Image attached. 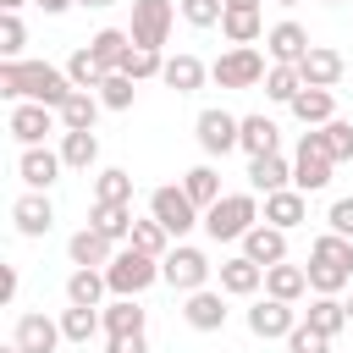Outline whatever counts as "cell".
Listing matches in <instances>:
<instances>
[{
    "label": "cell",
    "instance_id": "54",
    "mask_svg": "<svg viewBox=\"0 0 353 353\" xmlns=\"http://www.w3.org/2000/svg\"><path fill=\"white\" fill-rule=\"evenodd\" d=\"M0 353H22V347H17V342H6V347H0Z\"/></svg>",
    "mask_w": 353,
    "mask_h": 353
},
{
    "label": "cell",
    "instance_id": "12",
    "mask_svg": "<svg viewBox=\"0 0 353 353\" xmlns=\"http://www.w3.org/2000/svg\"><path fill=\"white\" fill-rule=\"evenodd\" d=\"M298 309L292 303H281V298H254L248 303V331L259 336V342H287L292 331H298Z\"/></svg>",
    "mask_w": 353,
    "mask_h": 353
},
{
    "label": "cell",
    "instance_id": "14",
    "mask_svg": "<svg viewBox=\"0 0 353 353\" xmlns=\"http://www.w3.org/2000/svg\"><path fill=\"white\" fill-rule=\"evenodd\" d=\"M11 342H17L22 353H55L66 336H61V320H50V314H39V309H22L17 325H11Z\"/></svg>",
    "mask_w": 353,
    "mask_h": 353
},
{
    "label": "cell",
    "instance_id": "40",
    "mask_svg": "<svg viewBox=\"0 0 353 353\" xmlns=\"http://www.w3.org/2000/svg\"><path fill=\"white\" fill-rule=\"evenodd\" d=\"M132 248H143V254H154V259H165L171 248H176V237L154 221V215H138L132 221Z\"/></svg>",
    "mask_w": 353,
    "mask_h": 353
},
{
    "label": "cell",
    "instance_id": "56",
    "mask_svg": "<svg viewBox=\"0 0 353 353\" xmlns=\"http://www.w3.org/2000/svg\"><path fill=\"white\" fill-rule=\"evenodd\" d=\"M325 6H342V0H325Z\"/></svg>",
    "mask_w": 353,
    "mask_h": 353
},
{
    "label": "cell",
    "instance_id": "52",
    "mask_svg": "<svg viewBox=\"0 0 353 353\" xmlns=\"http://www.w3.org/2000/svg\"><path fill=\"white\" fill-rule=\"evenodd\" d=\"M265 0H226V11H259Z\"/></svg>",
    "mask_w": 353,
    "mask_h": 353
},
{
    "label": "cell",
    "instance_id": "19",
    "mask_svg": "<svg viewBox=\"0 0 353 353\" xmlns=\"http://www.w3.org/2000/svg\"><path fill=\"white\" fill-rule=\"evenodd\" d=\"M314 44H309V33L287 17V22H276L270 33H265V55H270V66H298L303 55H309Z\"/></svg>",
    "mask_w": 353,
    "mask_h": 353
},
{
    "label": "cell",
    "instance_id": "11",
    "mask_svg": "<svg viewBox=\"0 0 353 353\" xmlns=\"http://www.w3.org/2000/svg\"><path fill=\"white\" fill-rule=\"evenodd\" d=\"M61 127V116L50 110V105H33V99H17L11 105V116H6V132L22 143V149H44V138Z\"/></svg>",
    "mask_w": 353,
    "mask_h": 353
},
{
    "label": "cell",
    "instance_id": "30",
    "mask_svg": "<svg viewBox=\"0 0 353 353\" xmlns=\"http://www.w3.org/2000/svg\"><path fill=\"white\" fill-rule=\"evenodd\" d=\"M182 193H188V199H193L199 210H210V204H221V199H226V193H221V171H215L210 160H204V165H188V171H182Z\"/></svg>",
    "mask_w": 353,
    "mask_h": 353
},
{
    "label": "cell",
    "instance_id": "7",
    "mask_svg": "<svg viewBox=\"0 0 353 353\" xmlns=\"http://www.w3.org/2000/svg\"><path fill=\"white\" fill-rule=\"evenodd\" d=\"M210 276H215V265H210V254L204 248H193V243H176L165 259H160V281L171 287V292H199V287H210Z\"/></svg>",
    "mask_w": 353,
    "mask_h": 353
},
{
    "label": "cell",
    "instance_id": "43",
    "mask_svg": "<svg viewBox=\"0 0 353 353\" xmlns=\"http://www.w3.org/2000/svg\"><path fill=\"white\" fill-rule=\"evenodd\" d=\"M132 83H149V77H165V50H138L132 44V55H127V66H121Z\"/></svg>",
    "mask_w": 353,
    "mask_h": 353
},
{
    "label": "cell",
    "instance_id": "8",
    "mask_svg": "<svg viewBox=\"0 0 353 353\" xmlns=\"http://www.w3.org/2000/svg\"><path fill=\"white\" fill-rule=\"evenodd\" d=\"M149 215H154V221H160V226H165L176 243H182L193 226H204V210H199V204L182 193V182H165V188H154V193H149Z\"/></svg>",
    "mask_w": 353,
    "mask_h": 353
},
{
    "label": "cell",
    "instance_id": "18",
    "mask_svg": "<svg viewBox=\"0 0 353 353\" xmlns=\"http://www.w3.org/2000/svg\"><path fill=\"white\" fill-rule=\"evenodd\" d=\"M226 314H232V309H226V292H221V287H199V292L182 298V320H188L193 331H221Z\"/></svg>",
    "mask_w": 353,
    "mask_h": 353
},
{
    "label": "cell",
    "instance_id": "15",
    "mask_svg": "<svg viewBox=\"0 0 353 353\" xmlns=\"http://www.w3.org/2000/svg\"><path fill=\"white\" fill-rule=\"evenodd\" d=\"M116 248H121V243H110V237L94 232V226H83V232L66 237V259H72V270H105V265L116 259Z\"/></svg>",
    "mask_w": 353,
    "mask_h": 353
},
{
    "label": "cell",
    "instance_id": "35",
    "mask_svg": "<svg viewBox=\"0 0 353 353\" xmlns=\"http://www.w3.org/2000/svg\"><path fill=\"white\" fill-rule=\"evenodd\" d=\"M61 336H66V342H77V347H88L94 336H105L99 309H77V303H66V309H61Z\"/></svg>",
    "mask_w": 353,
    "mask_h": 353
},
{
    "label": "cell",
    "instance_id": "13",
    "mask_svg": "<svg viewBox=\"0 0 353 353\" xmlns=\"http://www.w3.org/2000/svg\"><path fill=\"white\" fill-rule=\"evenodd\" d=\"M61 171H66V160H61V149H50V143L17 154V176H22L28 193H50V188L61 182Z\"/></svg>",
    "mask_w": 353,
    "mask_h": 353
},
{
    "label": "cell",
    "instance_id": "26",
    "mask_svg": "<svg viewBox=\"0 0 353 353\" xmlns=\"http://www.w3.org/2000/svg\"><path fill=\"white\" fill-rule=\"evenodd\" d=\"M165 88H176V94H199L204 83H210V66L199 61V55H165V77H160Z\"/></svg>",
    "mask_w": 353,
    "mask_h": 353
},
{
    "label": "cell",
    "instance_id": "36",
    "mask_svg": "<svg viewBox=\"0 0 353 353\" xmlns=\"http://www.w3.org/2000/svg\"><path fill=\"white\" fill-rule=\"evenodd\" d=\"M265 33H270V28H265L259 11H226V17H221V39H226V44H259Z\"/></svg>",
    "mask_w": 353,
    "mask_h": 353
},
{
    "label": "cell",
    "instance_id": "41",
    "mask_svg": "<svg viewBox=\"0 0 353 353\" xmlns=\"http://www.w3.org/2000/svg\"><path fill=\"white\" fill-rule=\"evenodd\" d=\"M298 94H303V72H298V66H270V72H265V99L292 105Z\"/></svg>",
    "mask_w": 353,
    "mask_h": 353
},
{
    "label": "cell",
    "instance_id": "37",
    "mask_svg": "<svg viewBox=\"0 0 353 353\" xmlns=\"http://www.w3.org/2000/svg\"><path fill=\"white\" fill-rule=\"evenodd\" d=\"M66 77H72V88H83V94H99V83H105L110 72H105V66L88 55V44H83V50H72V55H66Z\"/></svg>",
    "mask_w": 353,
    "mask_h": 353
},
{
    "label": "cell",
    "instance_id": "51",
    "mask_svg": "<svg viewBox=\"0 0 353 353\" xmlns=\"http://www.w3.org/2000/svg\"><path fill=\"white\" fill-rule=\"evenodd\" d=\"M33 6H39V11H44V17H61V11H72V6H77V0H33Z\"/></svg>",
    "mask_w": 353,
    "mask_h": 353
},
{
    "label": "cell",
    "instance_id": "1",
    "mask_svg": "<svg viewBox=\"0 0 353 353\" xmlns=\"http://www.w3.org/2000/svg\"><path fill=\"white\" fill-rule=\"evenodd\" d=\"M0 94L17 105V99H33V105H50L61 110L77 88L66 77V66H50V61H0Z\"/></svg>",
    "mask_w": 353,
    "mask_h": 353
},
{
    "label": "cell",
    "instance_id": "22",
    "mask_svg": "<svg viewBox=\"0 0 353 353\" xmlns=\"http://www.w3.org/2000/svg\"><path fill=\"white\" fill-rule=\"evenodd\" d=\"M99 320H105V336H143L149 309H143L138 298H110V303L99 309Z\"/></svg>",
    "mask_w": 353,
    "mask_h": 353
},
{
    "label": "cell",
    "instance_id": "6",
    "mask_svg": "<svg viewBox=\"0 0 353 353\" xmlns=\"http://www.w3.org/2000/svg\"><path fill=\"white\" fill-rule=\"evenodd\" d=\"M265 55L254 50V44H232V50H221L215 61H210V83L215 88H232V94H243V88H259L265 83Z\"/></svg>",
    "mask_w": 353,
    "mask_h": 353
},
{
    "label": "cell",
    "instance_id": "9",
    "mask_svg": "<svg viewBox=\"0 0 353 353\" xmlns=\"http://www.w3.org/2000/svg\"><path fill=\"white\" fill-rule=\"evenodd\" d=\"M171 28H176V0H132V22H127V33H132L138 50H165Z\"/></svg>",
    "mask_w": 353,
    "mask_h": 353
},
{
    "label": "cell",
    "instance_id": "42",
    "mask_svg": "<svg viewBox=\"0 0 353 353\" xmlns=\"http://www.w3.org/2000/svg\"><path fill=\"white\" fill-rule=\"evenodd\" d=\"M176 17H182L188 28H221L226 0H176Z\"/></svg>",
    "mask_w": 353,
    "mask_h": 353
},
{
    "label": "cell",
    "instance_id": "29",
    "mask_svg": "<svg viewBox=\"0 0 353 353\" xmlns=\"http://www.w3.org/2000/svg\"><path fill=\"white\" fill-rule=\"evenodd\" d=\"M287 110H292L303 127H325V121H336V94H331V88H303Z\"/></svg>",
    "mask_w": 353,
    "mask_h": 353
},
{
    "label": "cell",
    "instance_id": "20",
    "mask_svg": "<svg viewBox=\"0 0 353 353\" xmlns=\"http://www.w3.org/2000/svg\"><path fill=\"white\" fill-rule=\"evenodd\" d=\"M298 72H303V88H336V83H342V72H347V61H342V50L314 44V50L298 61Z\"/></svg>",
    "mask_w": 353,
    "mask_h": 353
},
{
    "label": "cell",
    "instance_id": "16",
    "mask_svg": "<svg viewBox=\"0 0 353 353\" xmlns=\"http://www.w3.org/2000/svg\"><path fill=\"white\" fill-rule=\"evenodd\" d=\"M11 226H17V237H50V232H55V204H50V193H22V199L11 204Z\"/></svg>",
    "mask_w": 353,
    "mask_h": 353
},
{
    "label": "cell",
    "instance_id": "28",
    "mask_svg": "<svg viewBox=\"0 0 353 353\" xmlns=\"http://www.w3.org/2000/svg\"><path fill=\"white\" fill-rule=\"evenodd\" d=\"M309 292V270L303 265H292V259H281V265H270L265 270V298H281V303H298Z\"/></svg>",
    "mask_w": 353,
    "mask_h": 353
},
{
    "label": "cell",
    "instance_id": "44",
    "mask_svg": "<svg viewBox=\"0 0 353 353\" xmlns=\"http://www.w3.org/2000/svg\"><path fill=\"white\" fill-rule=\"evenodd\" d=\"M132 94H138V83H132L127 72H110V77L99 83V105H105V110H132Z\"/></svg>",
    "mask_w": 353,
    "mask_h": 353
},
{
    "label": "cell",
    "instance_id": "4",
    "mask_svg": "<svg viewBox=\"0 0 353 353\" xmlns=\"http://www.w3.org/2000/svg\"><path fill=\"white\" fill-rule=\"evenodd\" d=\"M105 281H110V298H143L160 281V259L143 254V248H132V243H121L116 259L105 265Z\"/></svg>",
    "mask_w": 353,
    "mask_h": 353
},
{
    "label": "cell",
    "instance_id": "2",
    "mask_svg": "<svg viewBox=\"0 0 353 353\" xmlns=\"http://www.w3.org/2000/svg\"><path fill=\"white\" fill-rule=\"evenodd\" d=\"M309 292L320 298H342L347 281H353V237H336V232H320L309 243Z\"/></svg>",
    "mask_w": 353,
    "mask_h": 353
},
{
    "label": "cell",
    "instance_id": "46",
    "mask_svg": "<svg viewBox=\"0 0 353 353\" xmlns=\"http://www.w3.org/2000/svg\"><path fill=\"white\" fill-rule=\"evenodd\" d=\"M22 44H28L22 17H0V55H6V61H22Z\"/></svg>",
    "mask_w": 353,
    "mask_h": 353
},
{
    "label": "cell",
    "instance_id": "23",
    "mask_svg": "<svg viewBox=\"0 0 353 353\" xmlns=\"http://www.w3.org/2000/svg\"><path fill=\"white\" fill-rule=\"evenodd\" d=\"M248 188L254 193H281V188H292V160L287 154H259V160H248Z\"/></svg>",
    "mask_w": 353,
    "mask_h": 353
},
{
    "label": "cell",
    "instance_id": "39",
    "mask_svg": "<svg viewBox=\"0 0 353 353\" xmlns=\"http://www.w3.org/2000/svg\"><path fill=\"white\" fill-rule=\"evenodd\" d=\"M94 204H132V171L105 165V171L94 176Z\"/></svg>",
    "mask_w": 353,
    "mask_h": 353
},
{
    "label": "cell",
    "instance_id": "49",
    "mask_svg": "<svg viewBox=\"0 0 353 353\" xmlns=\"http://www.w3.org/2000/svg\"><path fill=\"white\" fill-rule=\"evenodd\" d=\"M105 353H149V336H105Z\"/></svg>",
    "mask_w": 353,
    "mask_h": 353
},
{
    "label": "cell",
    "instance_id": "21",
    "mask_svg": "<svg viewBox=\"0 0 353 353\" xmlns=\"http://www.w3.org/2000/svg\"><path fill=\"white\" fill-rule=\"evenodd\" d=\"M237 149H243L248 160H259V154H281V127H276L265 110H254V116H243V138H237Z\"/></svg>",
    "mask_w": 353,
    "mask_h": 353
},
{
    "label": "cell",
    "instance_id": "47",
    "mask_svg": "<svg viewBox=\"0 0 353 353\" xmlns=\"http://www.w3.org/2000/svg\"><path fill=\"white\" fill-rule=\"evenodd\" d=\"M287 353H331V336H320L314 325H303V320H298V331L287 336Z\"/></svg>",
    "mask_w": 353,
    "mask_h": 353
},
{
    "label": "cell",
    "instance_id": "31",
    "mask_svg": "<svg viewBox=\"0 0 353 353\" xmlns=\"http://www.w3.org/2000/svg\"><path fill=\"white\" fill-rule=\"evenodd\" d=\"M132 221H138L132 204H94V210H88V226L105 232L110 243H132Z\"/></svg>",
    "mask_w": 353,
    "mask_h": 353
},
{
    "label": "cell",
    "instance_id": "25",
    "mask_svg": "<svg viewBox=\"0 0 353 353\" xmlns=\"http://www.w3.org/2000/svg\"><path fill=\"white\" fill-rule=\"evenodd\" d=\"M88 55H94L105 72H121L127 55H132V33H127V28H99V33L88 39Z\"/></svg>",
    "mask_w": 353,
    "mask_h": 353
},
{
    "label": "cell",
    "instance_id": "45",
    "mask_svg": "<svg viewBox=\"0 0 353 353\" xmlns=\"http://www.w3.org/2000/svg\"><path fill=\"white\" fill-rule=\"evenodd\" d=\"M320 132H325V143H331V160H336V165H342V160H353V121H347V116L325 121Z\"/></svg>",
    "mask_w": 353,
    "mask_h": 353
},
{
    "label": "cell",
    "instance_id": "32",
    "mask_svg": "<svg viewBox=\"0 0 353 353\" xmlns=\"http://www.w3.org/2000/svg\"><path fill=\"white\" fill-rule=\"evenodd\" d=\"M105 292H110L105 270H72L66 276V303H77V309H105Z\"/></svg>",
    "mask_w": 353,
    "mask_h": 353
},
{
    "label": "cell",
    "instance_id": "53",
    "mask_svg": "<svg viewBox=\"0 0 353 353\" xmlns=\"http://www.w3.org/2000/svg\"><path fill=\"white\" fill-rule=\"evenodd\" d=\"M83 11H105V6H116V0H77Z\"/></svg>",
    "mask_w": 353,
    "mask_h": 353
},
{
    "label": "cell",
    "instance_id": "34",
    "mask_svg": "<svg viewBox=\"0 0 353 353\" xmlns=\"http://www.w3.org/2000/svg\"><path fill=\"white\" fill-rule=\"evenodd\" d=\"M99 110H105V105H99V94H83V88H77V94H72L55 116H61V132H94Z\"/></svg>",
    "mask_w": 353,
    "mask_h": 353
},
{
    "label": "cell",
    "instance_id": "27",
    "mask_svg": "<svg viewBox=\"0 0 353 353\" xmlns=\"http://www.w3.org/2000/svg\"><path fill=\"white\" fill-rule=\"evenodd\" d=\"M265 221H270V226H281V232L303 226V221H309V193H298V188L270 193V199H265Z\"/></svg>",
    "mask_w": 353,
    "mask_h": 353
},
{
    "label": "cell",
    "instance_id": "3",
    "mask_svg": "<svg viewBox=\"0 0 353 353\" xmlns=\"http://www.w3.org/2000/svg\"><path fill=\"white\" fill-rule=\"evenodd\" d=\"M259 221H265L259 193H254V188H243V193H226L221 204H210V210H204V237H210V243H243Z\"/></svg>",
    "mask_w": 353,
    "mask_h": 353
},
{
    "label": "cell",
    "instance_id": "17",
    "mask_svg": "<svg viewBox=\"0 0 353 353\" xmlns=\"http://www.w3.org/2000/svg\"><path fill=\"white\" fill-rule=\"evenodd\" d=\"M215 276H221V292H226V298H259V287H265V265H254L248 254L221 259Z\"/></svg>",
    "mask_w": 353,
    "mask_h": 353
},
{
    "label": "cell",
    "instance_id": "24",
    "mask_svg": "<svg viewBox=\"0 0 353 353\" xmlns=\"http://www.w3.org/2000/svg\"><path fill=\"white\" fill-rule=\"evenodd\" d=\"M243 254H248L254 265H265V270H270V265H281V259H287V232H281V226H270V221H259V226L243 237Z\"/></svg>",
    "mask_w": 353,
    "mask_h": 353
},
{
    "label": "cell",
    "instance_id": "5",
    "mask_svg": "<svg viewBox=\"0 0 353 353\" xmlns=\"http://www.w3.org/2000/svg\"><path fill=\"white\" fill-rule=\"evenodd\" d=\"M331 171H336L331 143H325L320 127H309V132L298 138V149H292V188H298V193H320V188H331Z\"/></svg>",
    "mask_w": 353,
    "mask_h": 353
},
{
    "label": "cell",
    "instance_id": "48",
    "mask_svg": "<svg viewBox=\"0 0 353 353\" xmlns=\"http://www.w3.org/2000/svg\"><path fill=\"white\" fill-rule=\"evenodd\" d=\"M325 226H331L336 237H353V199H331V210H325Z\"/></svg>",
    "mask_w": 353,
    "mask_h": 353
},
{
    "label": "cell",
    "instance_id": "55",
    "mask_svg": "<svg viewBox=\"0 0 353 353\" xmlns=\"http://www.w3.org/2000/svg\"><path fill=\"white\" fill-rule=\"evenodd\" d=\"M276 6H298V0H276Z\"/></svg>",
    "mask_w": 353,
    "mask_h": 353
},
{
    "label": "cell",
    "instance_id": "10",
    "mask_svg": "<svg viewBox=\"0 0 353 353\" xmlns=\"http://www.w3.org/2000/svg\"><path fill=\"white\" fill-rule=\"evenodd\" d=\"M193 138H199V149L215 160V154H232L237 149V138H243V116H232V110H221V105H210V110H199L193 116Z\"/></svg>",
    "mask_w": 353,
    "mask_h": 353
},
{
    "label": "cell",
    "instance_id": "33",
    "mask_svg": "<svg viewBox=\"0 0 353 353\" xmlns=\"http://www.w3.org/2000/svg\"><path fill=\"white\" fill-rule=\"evenodd\" d=\"M347 320H353V314H347V298H320V292H314L309 309H303V325H314L320 336H336Z\"/></svg>",
    "mask_w": 353,
    "mask_h": 353
},
{
    "label": "cell",
    "instance_id": "50",
    "mask_svg": "<svg viewBox=\"0 0 353 353\" xmlns=\"http://www.w3.org/2000/svg\"><path fill=\"white\" fill-rule=\"evenodd\" d=\"M17 287H22V270L6 265V270H0V303H17Z\"/></svg>",
    "mask_w": 353,
    "mask_h": 353
},
{
    "label": "cell",
    "instance_id": "38",
    "mask_svg": "<svg viewBox=\"0 0 353 353\" xmlns=\"http://www.w3.org/2000/svg\"><path fill=\"white\" fill-rule=\"evenodd\" d=\"M61 160L66 171H88L99 160V132H61Z\"/></svg>",
    "mask_w": 353,
    "mask_h": 353
}]
</instances>
